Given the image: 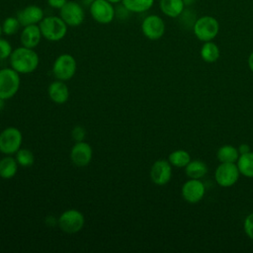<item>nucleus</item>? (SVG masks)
I'll use <instances>...</instances> for the list:
<instances>
[{"label":"nucleus","instance_id":"4468645a","mask_svg":"<svg viewBox=\"0 0 253 253\" xmlns=\"http://www.w3.org/2000/svg\"><path fill=\"white\" fill-rule=\"evenodd\" d=\"M92 147L87 143L82 141H77L71 148L70 158L78 167H84L88 165L92 159Z\"/></svg>","mask_w":253,"mask_h":253},{"label":"nucleus","instance_id":"4c0bfd02","mask_svg":"<svg viewBox=\"0 0 253 253\" xmlns=\"http://www.w3.org/2000/svg\"><path fill=\"white\" fill-rule=\"evenodd\" d=\"M3 33V31H2V26L0 25V36H1V34Z\"/></svg>","mask_w":253,"mask_h":253},{"label":"nucleus","instance_id":"2eb2a0df","mask_svg":"<svg viewBox=\"0 0 253 253\" xmlns=\"http://www.w3.org/2000/svg\"><path fill=\"white\" fill-rule=\"evenodd\" d=\"M17 19L23 27L36 25L43 19V11L39 6L30 5L17 13Z\"/></svg>","mask_w":253,"mask_h":253},{"label":"nucleus","instance_id":"6ab92c4d","mask_svg":"<svg viewBox=\"0 0 253 253\" xmlns=\"http://www.w3.org/2000/svg\"><path fill=\"white\" fill-rule=\"evenodd\" d=\"M185 172L190 179H201L208 173V166L201 160H191L185 167Z\"/></svg>","mask_w":253,"mask_h":253},{"label":"nucleus","instance_id":"2f4dec72","mask_svg":"<svg viewBox=\"0 0 253 253\" xmlns=\"http://www.w3.org/2000/svg\"><path fill=\"white\" fill-rule=\"evenodd\" d=\"M66 2L67 0H47L48 5L56 9H61Z\"/></svg>","mask_w":253,"mask_h":253},{"label":"nucleus","instance_id":"1a4fd4ad","mask_svg":"<svg viewBox=\"0 0 253 253\" xmlns=\"http://www.w3.org/2000/svg\"><path fill=\"white\" fill-rule=\"evenodd\" d=\"M93 19L100 24H109L115 17V9L107 0H94L90 6Z\"/></svg>","mask_w":253,"mask_h":253},{"label":"nucleus","instance_id":"f704fd0d","mask_svg":"<svg viewBox=\"0 0 253 253\" xmlns=\"http://www.w3.org/2000/svg\"><path fill=\"white\" fill-rule=\"evenodd\" d=\"M195 1H196V0H183L185 6H191V5H193V4L195 3Z\"/></svg>","mask_w":253,"mask_h":253},{"label":"nucleus","instance_id":"6e6552de","mask_svg":"<svg viewBox=\"0 0 253 253\" xmlns=\"http://www.w3.org/2000/svg\"><path fill=\"white\" fill-rule=\"evenodd\" d=\"M84 222V215L77 210L65 211L58 218V225L60 229L66 233H76L80 231Z\"/></svg>","mask_w":253,"mask_h":253},{"label":"nucleus","instance_id":"bb28decb","mask_svg":"<svg viewBox=\"0 0 253 253\" xmlns=\"http://www.w3.org/2000/svg\"><path fill=\"white\" fill-rule=\"evenodd\" d=\"M20 22L17 19V17H8L5 19V21L2 24V31L4 34L10 36L16 34L20 29Z\"/></svg>","mask_w":253,"mask_h":253},{"label":"nucleus","instance_id":"473e14b6","mask_svg":"<svg viewBox=\"0 0 253 253\" xmlns=\"http://www.w3.org/2000/svg\"><path fill=\"white\" fill-rule=\"evenodd\" d=\"M238 151H239V154H245L249 151H251L250 149V146L247 144V143H241L239 146H238Z\"/></svg>","mask_w":253,"mask_h":253},{"label":"nucleus","instance_id":"cd10ccee","mask_svg":"<svg viewBox=\"0 0 253 253\" xmlns=\"http://www.w3.org/2000/svg\"><path fill=\"white\" fill-rule=\"evenodd\" d=\"M181 19V22L184 26L186 27H194V24L196 22V18H195V13L193 10H189V9H184L183 12L181 13V15L179 16Z\"/></svg>","mask_w":253,"mask_h":253},{"label":"nucleus","instance_id":"c756f323","mask_svg":"<svg viewBox=\"0 0 253 253\" xmlns=\"http://www.w3.org/2000/svg\"><path fill=\"white\" fill-rule=\"evenodd\" d=\"M243 229L245 234L250 238L253 239V212L249 213L243 222Z\"/></svg>","mask_w":253,"mask_h":253},{"label":"nucleus","instance_id":"c85d7f7f","mask_svg":"<svg viewBox=\"0 0 253 253\" xmlns=\"http://www.w3.org/2000/svg\"><path fill=\"white\" fill-rule=\"evenodd\" d=\"M12 51L13 50L10 42L0 38V59H5L7 57H10Z\"/></svg>","mask_w":253,"mask_h":253},{"label":"nucleus","instance_id":"0eeeda50","mask_svg":"<svg viewBox=\"0 0 253 253\" xmlns=\"http://www.w3.org/2000/svg\"><path fill=\"white\" fill-rule=\"evenodd\" d=\"M240 172L236 163H220L214 173L215 182L223 188L233 186L239 179Z\"/></svg>","mask_w":253,"mask_h":253},{"label":"nucleus","instance_id":"393cba45","mask_svg":"<svg viewBox=\"0 0 253 253\" xmlns=\"http://www.w3.org/2000/svg\"><path fill=\"white\" fill-rule=\"evenodd\" d=\"M168 161L172 166H175L177 168H185L187 164L191 161V156L186 150L178 149L169 154Z\"/></svg>","mask_w":253,"mask_h":253},{"label":"nucleus","instance_id":"39448f33","mask_svg":"<svg viewBox=\"0 0 253 253\" xmlns=\"http://www.w3.org/2000/svg\"><path fill=\"white\" fill-rule=\"evenodd\" d=\"M22 140V132L17 127H6L0 133V152L7 155L16 153L21 148Z\"/></svg>","mask_w":253,"mask_h":253},{"label":"nucleus","instance_id":"b1692460","mask_svg":"<svg viewBox=\"0 0 253 253\" xmlns=\"http://www.w3.org/2000/svg\"><path fill=\"white\" fill-rule=\"evenodd\" d=\"M154 3V0H123L124 7L133 13H142L149 10Z\"/></svg>","mask_w":253,"mask_h":253},{"label":"nucleus","instance_id":"20e7f679","mask_svg":"<svg viewBox=\"0 0 253 253\" xmlns=\"http://www.w3.org/2000/svg\"><path fill=\"white\" fill-rule=\"evenodd\" d=\"M20 76L13 68L0 70V98L7 100L12 98L19 90Z\"/></svg>","mask_w":253,"mask_h":253},{"label":"nucleus","instance_id":"c9c22d12","mask_svg":"<svg viewBox=\"0 0 253 253\" xmlns=\"http://www.w3.org/2000/svg\"><path fill=\"white\" fill-rule=\"evenodd\" d=\"M4 99H2V98H0V111L3 109V107H4Z\"/></svg>","mask_w":253,"mask_h":253},{"label":"nucleus","instance_id":"5701e85b","mask_svg":"<svg viewBox=\"0 0 253 253\" xmlns=\"http://www.w3.org/2000/svg\"><path fill=\"white\" fill-rule=\"evenodd\" d=\"M219 48L214 42H212L211 41L205 42L201 48V57L205 62L213 63L219 58Z\"/></svg>","mask_w":253,"mask_h":253},{"label":"nucleus","instance_id":"7c9ffc66","mask_svg":"<svg viewBox=\"0 0 253 253\" xmlns=\"http://www.w3.org/2000/svg\"><path fill=\"white\" fill-rule=\"evenodd\" d=\"M85 136V130L82 126H75L72 130V137L76 141H82Z\"/></svg>","mask_w":253,"mask_h":253},{"label":"nucleus","instance_id":"a211bd4d","mask_svg":"<svg viewBox=\"0 0 253 253\" xmlns=\"http://www.w3.org/2000/svg\"><path fill=\"white\" fill-rule=\"evenodd\" d=\"M160 9L166 16L177 18L185 9L183 0H160Z\"/></svg>","mask_w":253,"mask_h":253},{"label":"nucleus","instance_id":"9d476101","mask_svg":"<svg viewBox=\"0 0 253 253\" xmlns=\"http://www.w3.org/2000/svg\"><path fill=\"white\" fill-rule=\"evenodd\" d=\"M181 194L187 203L196 204L204 198L206 194V188L200 179H189L183 184Z\"/></svg>","mask_w":253,"mask_h":253},{"label":"nucleus","instance_id":"7ed1b4c3","mask_svg":"<svg viewBox=\"0 0 253 253\" xmlns=\"http://www.w3.org/2000/svg\"><path fill=\"white\" fill-rule=\"evenodd\" d=\"M193 31L198 40L202 42H210L213 40L219 31L217 20L211 16H203L196 20Z\"/></svg>","mask_w":253,"mask_h":253},{"label":"nucleus","instance_id":"72a5a7b5","mask_svg":"<svg viewBox=\"0 0 253 253\" xmlns=\"http://www.w3.org/2000/svg\"><path fill=\"white\" fill-rule=\"evenodd\" d=\"M248 66H249L250 70L253 72V51L250 53V55L248 57Z\"/></svg>","mask_w":253,"mask_h":253},{"label":"nucleus","instance_id":"a878e982","mask_svg":"<svg viewBox=\"0 0 253 253\" xmlns=\"http://www.w3.org/2000/svg\"><path fill=\"white\" fill-rule=\"evenodd\" d=\"M16 160L19 165L23 167H30L34 164L35 157L31 150L27 148H20L16 152Z\"/></svg>","mask_w":253,"mask_h":253},{"label":"nucleus","instance_id":"f03ea898","mask_svg":"<svg viewBox=\"0 0 253 253\" xmlns=\"http://www.w3.org/2000/svg\"><path fill=\"white\" fill-rule=\"evenodd\" d=\"M40 29L42 37L51 42L60 41L67 33V25L65 22L55 16L43 18L40 22Z\"/></svg>","mask_w":253,"mask_h":253},{"label":"nucleus","instance_id":"dca6fc26","mask_svg":"<svg viewBox=\"0 0 253 253\" xmlns=\"http://www.w3.org/2000/svg\"><path fill=\"white\" fill-rule=\"evenodd\" d=\"M42 37V35L41 32L40 26L38 27L37 25H30V26H26L23 29L20 40L23 46L34 48L39 44Z\"/></svg>","mask_w":253,"mask_h":253},{"label":"nucleus","instance_id":"ddd939ff","mask_svg":"<svg viewBox=\"0 0 253 253\" xmlns=\"http://www.w3.org/2000/svg\"><path fill=\"white\" fill-rule=\"evenodd\" d=\"M172 177V165L164 159L157 160L150 169L151 181L158 186L166 185Z\"/></svg>","mask_w":253,"mask_h":253},{"label":"nucleus","instance_id":"e433bc0d","mask_svg":"<svg viewBox=\"0 0 253 253\" xmlns=\"http://www.w3.org/2000/svg\"><path fill=\"white\" fill-rule=\"evenodd\" d=\"M107 1H109V2L112 3V4H114V3H119V2H121V1H123V0H107Z\"/></svg>","mask_w":253,"mask_h":253},{"label":"nucleus","instance_id":"4be33fe9","mask_svg":"<svg viewBox=\"0 0 253 253\" xmlns=\"http://www.w3.org/2000/svg\"><path fill=\"white\" fill-rule=\"evenodd\" d=\"M18 162L16 158L6 156L0 160V177L3 179H10L14 177L18 170Z\"/></svg>","mask_w":253,"mask_h":253},{"label":"nucleus","instance_id":"9b49d317","mask_svg":"<svg viewBox=\"0 0 253 253\" xmlns=\"http://www.w3.org/2000/svg\"><path fill=\"white\" fill-rule=\"evenodd\" d=\"M141 31L147 39L152 41L159 40L164 35L165 24L159 16L150 15L142 21Z\"/></svg>","mask_w":253,"mask_h":253},{"label":"nucleus","instance_id":"f257e3e1","mask_svg":"<svg viewBox=\"0 0 253 253\" xmlns=\"http://www.w3.org/2000/svg\"><path fill=\"white\" fill-rule=\"evenodd\" d=\"M10 64L19 74L31 73L35 71L39 65V56L33 48L21 46L12 51Z\"/></svg>","mask_w":253,"mask_h":253},{"label":"nucleus","instance_id":"f3484780","mask_svg":"<svg viewBox=\"0 0 253 253\" xmlns=\"http://www.w3.org/2000/svg\"><path fill=\"white\" fill-rule=\"evenodd\" d=\"M48 96L56 104H63L68 100L69 90L61 80L52 82L48 86Z\"/></svg>","mask_w":253,"mask_h":253},{"label":"nucleus","instance_id":"412c9836","mask_svg":"<svg viewBox=\"0 0 253 253\" xmlns=\"http://www.w3.org/2000/svg\"><path fill=\"white\" fill-rule=\"evenodd\" d=\"M239 155L236 147L227 144L219 147L216 152V157L220 163H236Z\"/></svg>","mask_w":253,"mask_h":253},{"label":"nucleus","instance_id":"f8f14e48","mask_svg":"<svg viewBox=\"0 0 253 253\" xmlns=\"http://www.w3.org/2000/svg\"><path fill=\"white\" fill-rule=\"evenodd\" d=\"M60 18L67 26L77 27L84 20V12L82 7L73 1H67L60 9Z\"/></svg>","mask_w":253,"mask_h":253},{"label":"nucleus","instance_id":"aec40b11","mask_svg":"<svg viewBox=\"0 0 253 253\" xmlns=\"http://www.w3.org/2000/svg\"><path fill=\"white\" fill-rule=\"evenodd\" d=\"M236 165L241 175L247 178H253V151L240 154Z\"/></svg>","mask_w":253,"mask_h":253},{"label":"nucleus","instance_id":"423d86ee","mask_svg":"<svg viewBox=\"0 0 253 253\" xmlns=\"http://www.w3.org/2000/svg\"><path fill=\"white\" fill-rule=\"evenodd\" d=\"M76 71V60L75 58L68 54L63 53L59 55L52 67V72L56 79L61 81H67L73 77Z\"/></svg>","mask_w":253,"mask_h":253}]
</instances>
